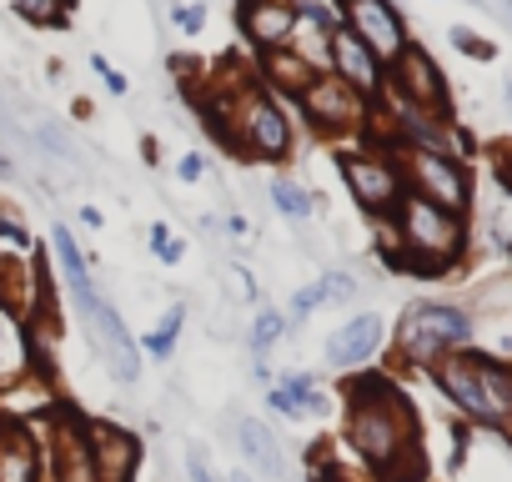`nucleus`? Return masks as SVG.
Returning <instances> with one entry per match:
<instances>
[{
	"label": "nucleus",
	"instance_id": "nucleus-16",
	"mask_svg": "<svg viewBox=\"0 0 512 482\" xmlns=\"http://www.w3.org/2000/svg\"><path fill=\"white\" fill-rule=\"evenodd\" d=\"M392 66H397V81H402V101H407V106H437V101H442V76H437V66L427 61V51L407 46Z\"/></svg>",
	"mask_w": 512,
	"mask_h": 482
},
{
	"label": "nucleus",
	"instance_id": "nucleus-17",
	"mask_svg": "<svg viewBox=\"0 0 512 482\" xmlns=\"http://www.w3.org/2000/svg\"><path fill=\"white\" fill-rule=\"evenodd\" d=\"M0 482H41V452L21 427H0Z\"/></svg>",
	"mask_w": 512,
	"mask_h": 482
},
{
	"label": "nucleus",
	"instance_id": "nucleus-12",
	"mask_svg": "<svg viewBox=\"0 0 512 482\" xmlns=\"http://www.w3.org/2000/svg\"><path fill=\"white\" fill-rule=\"evenodd\" d=\"M86 322H91V332H96V342H101L111 372H116L121 382H136V377H141V347H136V337L126 332V322H121L101 297L86 307Z\"/></svg>",
	"mask_w": 512,
	"mask_h": 482
},
{
	"label": "nucleus",
	"instance_id": "nucleus-35",
	"mask_svg": "<svg viewBox=\"0 0 512 482\" xmlns=\"http://www.w3.org/2000/svg\"><path fill=\"white\" fill-rule=\"evenodd\" d=\"M502 181H507V191H512V171H502Z\"/></svg>",
	"mask_w": 512,
	"mask_h": 482
},
{
	"label": "nucleus",
	"instance_id": "nucleus-5",
	"mask_svg": "<svg viewBox=\"0 0 512 482\" xmlns=\"http://www.w3.org/2000/svg\"><path fill=\"white\" fill-rule=\"evenodd\" d=\"M342 16L352 31L377 61H397L407 51V31H402V16L392 11V0H342Z\"/></svg>",
	"mask_w": 512,
	"mask_h": 482
},
{
	"label": "nucleus",
	"instance_id": "nucleus-30",
	"mask_svg": "<svg viewBox=\"0 0 512 482\" xmlns=\"http://www.w3.org/2000/svg\"><path fill=\"white\" fill-rule=\"evenodd\" d=\"M176 26H181L186 36H196V31L206 26V6H176Z\"/></svg>",
	"mask_w": 512,
	"mask_h": 482
},
{
	"label": "nucleus",
	"instance_id": "nucleus-21",
	"mask_svg": "<svg viewBox=\"0 0 512 482\" xmlns=\"http://www.w3.org/2000/svg\"><path fill=\"white\" fill-rule=\"evenodd\" d=\"M272 206L282 211V216H292V221H307L312 211H317V196L307 191V186H297V181H272Z\"/></svg>",
	"mask_w": 512,
	"mask_h": 482
},
{
	"label": "nucleus",
	"instance_id": "nucleus-2",
	"mask_svg": "<svg viewBox=\"0 0 512 482\" xmlns=\"http://www.w3.org/2000/svg\"><path fill=\"white\" fill-rule=\"evenodd\" d=\"M392 211H397L402 247H407V257H392V262L417 267V272H442L462 252V226H457L452 211H442V206H432L412 191H402V201Z\"/></svg>",
	"mask_w": 512,
	"mask_h": 482
},
{
	"label": "nucleus",
	"instance_id": "nucleus-13",
	"mask_svg": "<svg viewBox=\"0 0 512 482\" xmlns=\"http://www.w3.org/2000/svg\"><path fill=\"white\" fill-rule=\"evenodd\" d=\"M327 56H332V76L342 81V86H352L357 96H372L377 86H382V61L352 36V31H332V41H327Z\"/></svg>",
	"mask_w": 512,
	"mask_h": 482
},
{
	"label": "nucleus",
	"instance_id": "nucleus-8",
	"mask_svg": "<svg viewBox=\"0 0 512 482\" xmlns=\"http://www.w3.org/2000/svg\"><path fill=\"white\" fill-rule=\"evenodd\" d=\"M342 176L367 211H392L402 201V176L382 156H342Z\"/></svg>",
	"mask_w": 512,
	"mask_h": 482
},
{
	"label": "nucleus",
	"instance_id": "nucleus-1",
	"mask_svg": "<svg viewBox=\"0 0 512 482\" xmlns=\"http://www.w3.org/2000/svg\"><path fill=\"white\" fill-rule=\"evenodd\" d=\"M347 392H352L347 437H352V447H357L377 472H387L407 447H417V442H412L407 397L392 392V382H382V377H362V382H352Z\"/></svg>",
	"mask_w": 512,
	"mask_h": 482
},
{
	"label": "nucleus",
	"instance_id": "nucleus-23",
	"mask_svg": "<svg viewBox=\"0 0 512 482\" xmlns=\"http://www.w3.org/2000/svg\"><path fill=\"white\" fill-rule=\"evenodd\" d=\"M181 322H186V307L176 302V307H171V312L161 317V327H156V332L146 337V352H151L156 362H161V357H171V347H176V332H181Z\"/></svg>",
	"mask_w": 512,
	"mask_h": 482
},
{
	"label": "nucleus",
	"instance_id": "nucleus-10",
	"mask_svg": "<svg viewBox=\"0 0 512 482\" xmlns=\"http://www.w3.org/2000/svg\"><path fill=\"white\" fill-rule=\"evenodd\" d=\"M236 26L251 46L262 51H282L297 31V6L292 0H241L236 6Z\"/></svg>",
	"mask_w": 512,
	"mask_h": 482
},
{
	"label": "nucleus",
	"instance_id": "nucleus-28",
	"mask_svg": "<svg viewBox=\"0 0 512 482\" xmlns=\"http://www.w3.org/2000/svg\"><path fill=\"white\" fill-rule=\"evenodd\" d=\"M452 46H457V51H467V56H477V61H487V56H492V46H482V41H477L472 31H462V26H452Z\"/></svg>",
	"mask_w": 512,
	"mask_h": 482
},
{
	"label": "nucleus",
	"instance_id": "nucleus-22",
	"mask_svg": "<svg viewBox=\"0 0 512 482\" xmlns=\"http://www.w3.org/2000/svg\"><path fill=\"white\" fill-rule=\"evenodd\" d=\"M282 337H287V312H277V307L256 312V322H251V347L256 352H272Z\"/></svg>",
	"mask_w": 512,
	"mask_h": 482
},
{
	"label": "nucleus",
	"instance_id": "nucleus-6",
	"mask_svg": "<svg viewBox=\"0 0 512 482\" xmlns=\"http://www.w3.org/2000/svg\"><path fill=\"white\" fill-rule=\"evenodd\" d=\"M236 146L251 151V156H267V161L287 156V146H292V126H287V116H282V106H277L272 96H251V101L241 106Z\"/></svg>",
	"mask_w": 512,
	"mask_h": 482
},
{
	"label": "nucleus",
	"instance_id": "nucleus-7",
	"mask_svg": "<svg viewBox=\"0 0 512 482\" xmlns=\"http://www.w3.org/2000/svg\"><path fill=\"white\" fill-rule=\"evenodd\" d=\"M412 181H417L412 196H422V201H432V206H442V211H452V216L467 206V176H462V166H457L452 156H442V151H417V156H412Z\"/></svg>",
	"mask_w": 512,
	"mask_h": 482
},
{
	"label": "nucleus",
	"instance_id": "nucleus-20",
	"mask_svg": "<svg viewBox=\"0 0 512 482\" xmlns=\"http://www.w3.org/2000/svg\"><path fill=\"white\" fill-rule=\"evenodd\" d=\"M267 71H272V86H282V91H297V96H302V91L317 81V71H312V66H307V61H302L292 46H282V51L272 56V66H267Z\"/></svg>",
	"mask_w": 512,
	"mask_h": 482
},
{
	"label": "nucleus",
	"instance_id": "nucleus-27",
	"mask_svg": "<svg viewBox=\"0 0 512 482\" xmlns=\"http://www.w3.org/2000/svg\"><path fill=\"white\" fill-rule=\"evenodd\" d=\"M0 236H6L16 252H31V231H26L16 216H6V211H0Z\"/></svg>",
	"mask_w": 512,
	"mask_h": 482
},
{
	"label": "nucleus",
	"instance_id": "nucleus-34",
	"mask_svg": "<svg viewBox=\"0 0 512 482\" xmlns=\"http://www.w3.org/2000/svg\"><path fill=\"white\" fill-rule=\"evenodd\" d=\"M312 482H347L342 472H322V477H312Z\"/></svg>",
	"mask_w": 512,
	"mask_h": 482
},
{
	"label": "nucleus",
	"instance_id": "nucleus-9",
	"mask_svg": "<svg viewBox=\"0 0 512 482\" xmlns=\"http://www.w3.org/2000/svg\"><path fill=\"white\" fill-rule=\"evenodd\" d=\"M86 447H91V467H96V482H131L136 467H141V442L121 427H106V422H91L86 427Z\"/></svg>",
	"mask_w": 512,
	"mask_h": 482
},
{
	"label": "nucleus",
	"instance_id": "nucleus-25",
	"mask_svg": "<svg viewBox=\"0 0 512 482\" xmlns=\"http://www.w3.org/2000/svg\"><path fill=\"white\" fill-rule=\"evenodd\" d=\"M151 252H156V257H161L166 267H176V262L186 257V247H181V236H176V231H171L166 221H156V226H151Z\"/></svg>",
	"mask_w": 512,
	"mask_h": 482
},
{
	"label": "nucleus",
	"instance_id": "nucleus-3",
	"mask_svg": "<svg viewBox=\"0 0 512 482\" xmlns=\"http://www.w3.org/2000/svg\"><path fill=\"white\" fill-rule=\"evenodd\" d=\"M432 377H437L442 392H447L467 417H477V422H497V417L512 412V382H507L492 362H482V357H442V362L432 367Z\"/></svg>",
	"mask_w": 512,
	"mask_h": 482
},
{
	"label": "nucleus",
	"instance_id": "nucleus-4",
	"mask_svg": "<svg viewBox=\"0 0 512 482\" xmlns=\"http://www.w3.org/2000/svg\"><path fill=\"white\" fill-rule=\"evenodd\" d=\"M467 337H472V317L462 307H447V302H417V307H407L402 332H397V342H402V352L412 362H437L447 347H462Z\"/></svg>",
	"mask_w": 512,
	"mask_h": 482
},
{
	"label": "nucleus",
	"instance_id": "nucleus-11",
	"mask_svg": "<svg viewBox=\"0 0 512 482\" xmlns=\"http://www.w3.org/2000/svg\"><path fill=\"white\" fill-rule=\"evenodd\" d=\"M302 106H307L312 126H322V131H347L362 121V96L352 86H342L337 76H317L302 91Z\"/></svg>",
	"mask_w": 512,
	"mask_h": 482
},
{
	"label": "nucleus",
	"instance_id": "nucleus-14",
	"mask_svg": "<svg viewBox=\"0 0 512 482\" xmlns=\"http://www.w3.org/2000/svg\"><path fill=\"white\" fill-rule=\"evenodd\" d=\"M377 342H382V317H377V312H362V317H352V322H342V327L332 332L327 362L342 367V372H352V367H362V362L377 352Z\"/></svg>",
	"mask_w": 512,
	"mask_h": 482
},
{
	"label": "nucleus",
	"instance_id": "nucleus-29",
	"mask_svg": "<svg viewBox=\"0 0 512 482\" xmlns=\"http://www.w3.org/2000/svg\"><path fill=\"white\" fill-rule=\"evenodd\" d=\"M322 297H327V302L352 297V277H347V272H327V277H322Z\"/></svg>",
	"mask_w": 512,
	"mask_h": 482
},
{
	"label": "nucleus",
	"instance_id": "nucleus-33",
	"mask_svg": "<svg viewBox=\"0 0 512 482\" xmlns=\"http://www.w3.org/2000/svg\"><path fill=\"white\" fill-rule=\"evenodd\" d=\"M186 467H191V482H216V477H211V467H206V457H201V452H191V457H186Z\"/></svg>",
	"mask_w": 512,
	"mask_h": 482
},
{
	"label": "nucleus",
	"instance_id": "nucleus-24",
	"mask_svg": "<svg viewBox=\"0 0 512 482\" xmlns=\"http://www.w3.org/2000/svg\"><path fill=\"white\" fill-rule=\"evenodd\" d=\"M16 16L31 26H61L66 21V0H16Z\"/></svg>",
	"mask_w": 512,
	"mask_h": 482
},
{
	"label": "nucleus",
	"instance_id": "nucleus-15",
	"mask_svg": "<svg viewBox=\"0 0 512 482\" xmlns=\"http://www.w3.org/2000/svg\"><path fill=\"white\" fill-rule=\"evenodd\" d=\"M236 447H241V457L262 472V477H282L287 472V457H282V442L272 437V427L267 422H256V417H241L236 422Z\"/></svg>",
	"mask_w": 512,
	"mask_h": 482
},
{
	"label": "nucleus",
	"instance_id": "nucleus-32",
	"mask_svg": "<svg viewBox=\"0 0 512 482\" xmlns=\"http://www.w3.org/2000/svg\"><path fill=\"white\" fill-rule=\"evenodd\" d=\"M91 66H96V71H101V76H106V91H111V96H126V91H131V86H126V76H121V71H111V66H106V61H101V56H96V61H91Z\"/></svg>",
	"mask_w": 512,
	"mask_h": 482
},
{
	"label": "nucleus",
	"instance_id": "nucleus-26",
	"mask_svg": "<svg viewBox=\"0 0 512 482\" xmlns=\"http://www.w3.org/2000/svg\"><path fill=\"white\" fill-rule=\"evenodd\" d=\"M317 307H327V297H322V282H312V287H302V292L292 297V317H307V312H317Z\"/></svg>",
	"mask_w": 512,
	"mask_h": 482
},
{
	"label": "nucleus",
	"instance_id": "nucleus-18",
	"mask_svg": "<svg viewBox=\"0 0 512 482\" xmlns=\"http://www.w3.org/2000/svg\"><path fill=\"white\" fill-rule=\"evenodd\" d=\"M267 402H272L282 417H322V412H327L322 387L312 382V372H292V377H282V382L272 387Z\"/></svg>",
	"mask_w": 512,
	"mask_h": 482
},
{
	"label": "nucleus",
	"instance_id": "nucleus-31",
	"mask_svg": "<svg viewBox=\"0 0 512 482\" xmlns=\"http://www.w3.org/2000/svg\"><path fill=\"white\" fill-rule=\"evenodd\" d=\"M176 176H181V181H201V176H206V156H201V151H186L181 166H176Z\"/></svg>",
	"mask_w": 512,
	"mask_h": 482
},
{
	"label": "nucleus",
	"instance_id": "nucleus-19",
	"mask_svg": "<svg viewBox=\"0 0 512 482\" xmlns=\"http://www.w3.org/2000/svg\"><path fill=\"white\" fill-rule=\"evenodd\" d=\"M51 241H56V257H61V272H66V287H71V297H76V307L86 312L101 292H96V282H91V267H86V257L76 252V236H71V226H56L51 231Z\"/></svg>",
	"mask_w": 512,
	"mask_h": 482
}]
</instances>
